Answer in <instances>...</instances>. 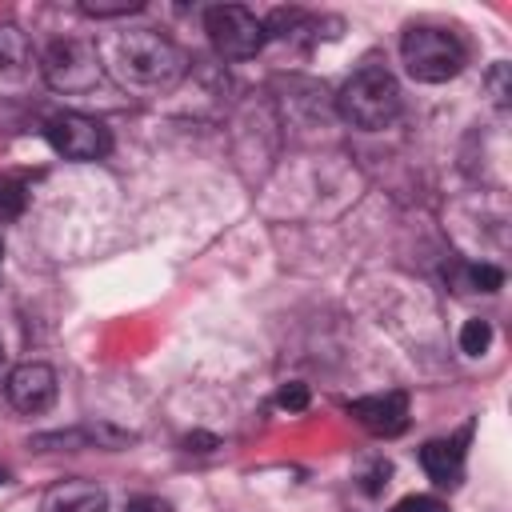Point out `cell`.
<instances>
[{
	"instance_id": "6da1fadb",
	"label": "cell",
	"mask_w": 512,
	"mask_h": 512,
	"mask_svg": "<svg viewBox=\"0 0 512 512\" xmlns=\"http://www.w3.org/2000/svg\"><path fill=\"white\" fill-rule=\"evenodd\" d=\"M96 52L104 72L132 92H172L188 76V52L148 24L112 32Z\"/></svg>"
},
{
	"instance_id": "7a4b0ae2",
	"label": "cell",
	"mask_w": 512,
	"mask_h": 512,
	"mask_svg": "<svg viewBox=\"0 0 512 512\" xmlns=\"http://www.w3.org/2000/svg\"><path fill=\"white\" fill-rule=\"evenodd\" d=\"M340 116L360 132H380L400 116V84L384 64H364L352 72L336 96Z\"/></svg>"
},
{
	"instance_id": "3957f363",
	"label": "cell",
	"mask_w": 512,
	"mask_h": 512,
	"mask_svg": "<svg viewBox=\"0 0 512 512\" xmlns=\"http://www.w3.org/2000/svg\"><path fill=\"white\" fill-rule=\"evenodd\" d=\"M400 60L404 72L420 84H444L460 76L464 68V44L456 32L436 28V24H412L400 36Z\"/></svg>"
},
{
	"instance_id": "277c9868",
	"label": "cell",
	"mask_w": 512,
	"mask_h": 512,
	"mask_svg": "<svg viewBox=\"0 0 512 512\" xmlns=\"http://www.w3.org/2000/svg\"><path fill=\"white\" fill-rule=\"evenodd\" d=\"M40 76L48 88L64 92V96H84L100 84L104 64L92 40L84 36H56L44 52H40Z\"/></svg>"
},
{
	"instance_id": "5b68a950",
	"label": "cell",
	"mask_w": 512,
	"mask_h": 512,
	"mask_svg": "<svg viewBox=\"0 0 512 512\" xmlns=\"http://www.w3.org/2000/svg\"><path fill=\"white\" fill-rule=\"evenodd\" d=\"M204 32L220 60H252L268 44L264 20L240 4H212L204 12Z\"/></svg>"
},
{
	"instance_id": "8992f818",
	"label": "cell",
	"mask_w": 512,
	"mask_h": 512,
	"mask_svg": "<svg viewBox=\"0 0 512 512\" xmlns=\"http://www.w3.org/2000/svg\"><path fill=\"white\" fill-rule=\"evenodd\" d=\"M44 136H48V144H52L64 160H76V164L104 160L108 148H112L108 128H104L96 116H84V112H56V116L44 124Z\"/></svg>"
},
{
	"instance_id": "52a82bcc",
	"label": "cell",
	"mask_w": 512,
	"mask_h": 512,
	"mask_svg": "<svg viewBox=\"0 0 512 512\" xmlns=\"http://www.w3.org/2000/svg\"><path fill=\"white\" fill-rule=\"evenodd\" d=\"M4 396H8V404L16 412L36 416V412L52 408V400H56V372L48 364H40V360H28V364H20V368L8 372Z\"/></svg>"
},
{
	"instance_id": "ba28073f",
	"label": "cell",
	"mask_w": 512,
	"mask_h": 512,
	"mask_svg": "<svg viewBox=\"0 0 512 512\" xmlns=\"http://www.w3.org/2000/svg\"><path fill=\"white\" fill-rule=\"evenodd\" d=\"M348 412L372 432V436H400L408 428V396L404 392H376L364 400H352Z\"/></svg>"
},
{
	"instance_id": "9c48e42d",
	"label": "cell",
	"mask_w": 512,
	"mask_h": 512,
	"mask_svg": "<svg viewBox=\"0 0 512 512\" xmlns=\"http://www.w3.org/2000/svg\"><path fill=\"white\" fill-rule=\"evenodd\" d=\"M104 504H108V496L100 484L72 476V480H60L44 492L40 512H104Z\"/></svg>"
},
{
	"instance_id": "30bf717a",
	"label": "cell",
	"mask_w": 512,
	"mask_h": 512,
	"mask_svg": "<svg viewBox=\"0 0 512 512\" xmlns=\"http://www.w3.org/2000/svg\"><path fill=\"white\" fill-rule=\"evenodd\" d=\"M420 464L436 484H444V488L460 484V476H464V436L460 440H428L420 448Z\"/></svg>"
},
{
	"instance_id": "8fae6325",
	"label": "cell",
	"mask_w": 512,
	"mask_h": 512,
	"mask_svg": "<svg viewBox=\"0 0 512 512\" xmlns=\"http://www.w3.org/2000/svg\"><path fill=\"white\" fill-rule=\"evenodd\" d=\"M32 64V44L16 24H0V72L4 76H20Z\"/></svg>"
},
{
	"instance_id": "7c38bea8",
	"label": "cell",
	"mask_w": 512,
	"mask_h": 512,
	"mask_svg": "<svg viewBox=\"0 0 512 512\" xmlns=\"http://www.w3.org/2000/svg\"><path fill=\"white\" fill-rule=\"evenodd\" d=\"M80 12L92 20H116V16L144 12V0H80Z\"/></svg>"
},
{
	"instance_id": "4fadbf2b",
	"label": "cell",
	"mask_w": 512,
	"mask_h": 512,
	"mask_svg": "<svg viewBox=\"0 0 512 512\" xmlns=\"http://www.w3.org/2000/svg\"><path fill=\"white\" fill-rule=\"evenodd\" d=\"M488 344H492V324L480 320V316L464 320V328H460V352L464 356H480V352H488Z\"/></svg>"
},
{
	"instance_id": "5bb4252c",
	"label": "cell",
	"mask_w": 512,
	"mask_h": 512,
	"mask_svg": "<svg viewBox=\"0 0 512 512\" xmlns=\"http://www.w3.org/2000/svg\"><path fill=\"white\" fill-rule=\"evenodd\" d=\"M464 280L472 292H500L504 288V272L492 268V264H468L464 268Z\"/></svg>"
},
{
	"instance_id": "9a60e30c",
	"label": "cell",
	"mask_w": 512,
	"mask_h": 512,
	"mask_svg": "<svg viewBox=\"0 0 512 512\" xmlns=\"http://www.w3.org/2000/svg\"><path fill=\"white\" fill-rule=\"evenodd\" d=\"M24 204H28L24 184H20V180H0V216L12 220V216L24 212Z\"/></svg>"
},
{
	"instance_id": "2e32d148",
	"label": "cell",
	"mask_w": 512,
	"mask_h": 512,
	"mask_svg": "<svg viewBox=\"0 0 512 512\" xmlns=\"http://www.w3.org/2000/svg\"><path fill=\"white\" fill-rule=\"evenodd\" d=\"M276 404H280L284 412H304V408H308V384H300V380L284 384V388L276 392Z\"/></svg>"
},
{
	"instance_id": "e0dca14e",
	"label": "cell",
	"mask_w": 512,
	"mask_h": 512,
	"mask_svg": "<svg viewBox=\"0 0 512 512\" xmlns=\"http://www.w3.org/2000/svg\"><path fill=\"white\" fill-rule=\"evenodd\" d=\"M392 512H448V504L436 496H404Z\"/></svg>"
},
{
	"instance_id": "ac0fdd59",
	"label": "cell",
	"mask_w": 512,
	"mask_h": 512,
	"mask_svg": "<svg viewBox=\"0 0 512 512\" xmlns=\"http://www.w3.org/2000/svg\"><path fill=\"white\" fill-rule=\"evenodd\" d=\"M488 88H492V100L504 108V104H508V64H504V60L492 64V72H488Z\"/></svg>"
},
{
	"instance_id": "d6986e66",
	"label": "cell",
	"mask_w": 512,
	"mask_h": 512,
	"mask_svg": "<svg viewBox=\"0 0 512 512\" xmlns=\"http://www.w3.org/2000/svg\"><path fill=\"white\" fill-rule=\"evenodd\" d=\"M124 512H172V504L160 500V496H132V500L124 504Z\"/></svg>"
},
{
	"instance_id": "ffe728a7",
	"label": "cell",
	"mask_w": 512,
	"mask_h": 512,
	"mask_svg": "<svg viewBox=\"0 0 512 512\" xmlns=\"http://www.w3.org/2000/svg\"><path fill=\"white\" fill-rule=\"evenodd\" d=\"M388 476H392V468H388V460H376V468L364 476L368 484H364V492H380L384 484H388Z\"/></svg>"
},
{
	"instance_id": "44dd1931",
	"label": "cell",
	"mask_w": 512,
	"mask_h": 512,
	"mask_svg": "<svg viewBox=\"0 0 512 512\" xmlns=\"http://www.w3.org/2000/svg\"><path fill=\"white\" fill-rule=\"evenodd\" d=\"M0 364H4V340H0Z\"/></svg>"
},
{
	"instance_id": "7402d4cb",
	"label": "cell",
	"mask_w": 512,
	"mask_h": 512,
	"mask_svg": "<svg viewBox=\"0 0 512 512\" xmlns=\"http://www.w3.org/2000/svg\"><path fill=\"white\" fill-rule=\"evenodd\" d=\"M0 260H4V240H0Z\"/></svg>"
}]
</instances>
